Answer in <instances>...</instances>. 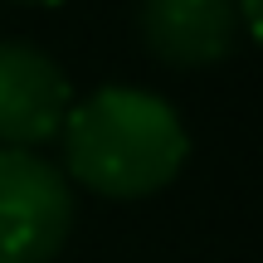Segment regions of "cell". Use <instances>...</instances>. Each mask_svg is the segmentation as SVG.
Segmentation results:
<instances>
[{
	"instance_id": "obj_6",
	"label": "cell",
	"mask_w": 263,
	"mask_h": 263,
	"mask_svg": "<svg viewBox=\"0 0 263 263\" xmlns=\"http://www.w3.org/2000/svg\"><path fill=\"white\" fill-rule=\"evenodd\" d=\"M20 5H59V0H20Z\"/></svg>"
},
{
	"instance_id": "obj_5",
	"label": "cell",
	"mask_w": 263,
	"mask_h": 263,
	"mask_svg": "<svg viewBox=\"0 0 263 263\" xmlns=\"http://www.w3.org/2000/svg\"><path fill=\"white\" fill-rule=\"evenodd\" d=\"M239 25L263 44V0H239Z\"/></svg>"
},
{
	"instance_id": "obj_4",
	"label": "cell",
	"mask_w": 263,
	"mask_h": 263,
	"mask_svg": "<svg viewBox=\"0 0 263 263\" xmlns=\"http://www.w3.org/2000/svg\"><path fill=\"white\" fill-rule=\"evenodd\" d=\"M141 39L176 68H205L234 49L239 0H141Z\"/></svg>"
},
{
	"instance_id": "obj_2",
	"label": "cell",
	"mask_w": 263,
	"mask_h": 263,
	"mask_svg": "<svg viewBox=\"0 0 263 263\" xmlns=\"http://www.w3.org/2000/svg\"><path fill=\"white\" fill-rule=\"evenodd\" d=\"M73 224L64 176L34 151L0 146V263H49Z\"/></svg>"
},
{
	"instance_id": "obj_1",
	"label": "cell",
	"mask_w": 263,
	"mask_h": 263,
	"mask_svg": "<svg viewBox=\"0 0 263 263\" xmlns=\"http://www.w3.org/2000/svg\"><path fill=\"white\" fill-rule=\"evenodd\" d=\"M190 156L185 122L146 88H98L64 117V161L78 185L112 200L156 195Z\"/></svg>"
},
{
	"instance_id": "obj_3",
	"label": "cell",
	"mask_w": 263,
	"mask_h": 263,
	"mask_svg": "<svg viewBox=\"0 0 263 263\" xmlns=\"http://www.w3.org/2000/svg\"><path fill=\"white\" fill-rule=\"evenodd\" d=\"M73 93L59 64L34 44H0V146L25 151L64 127Z\"/></svg>"
}]
</instances>
